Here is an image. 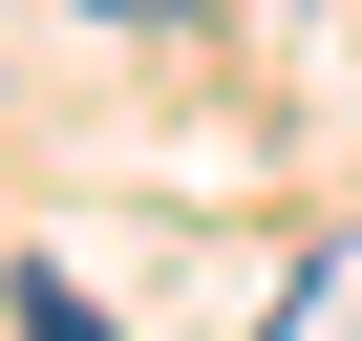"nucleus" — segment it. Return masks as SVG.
<instances>
[{
  "label": "nucleus",
  "instance_id": "obj_2",
  "mask_svg": "<svg viewBox=\"0 0 362 341\" xmlns=\"http://www.w3.org/2000/svg\"><path fill=\"white\" fill-rule=\"evenodd\" d=\"M86 22H192V0H86Z\"/></svg>",
  "mask_w": 362,
  "mask_h": 341
},
{
  "label": "nucleus",
  "instance_id": "obj_1",
  "mask_svg": "<svg viewBox=\"0 0 362 341\" xmlns=\"http://www.w3.org/2000/svg\"><path fill=\"white\" fill-rule=\"evenodd\" d=\"M256 341H362V235H320V256L277 277V320H256Z\"/></svg>",
  "mask_w": 362,
  "mask_h": 341
}]
</instances>
